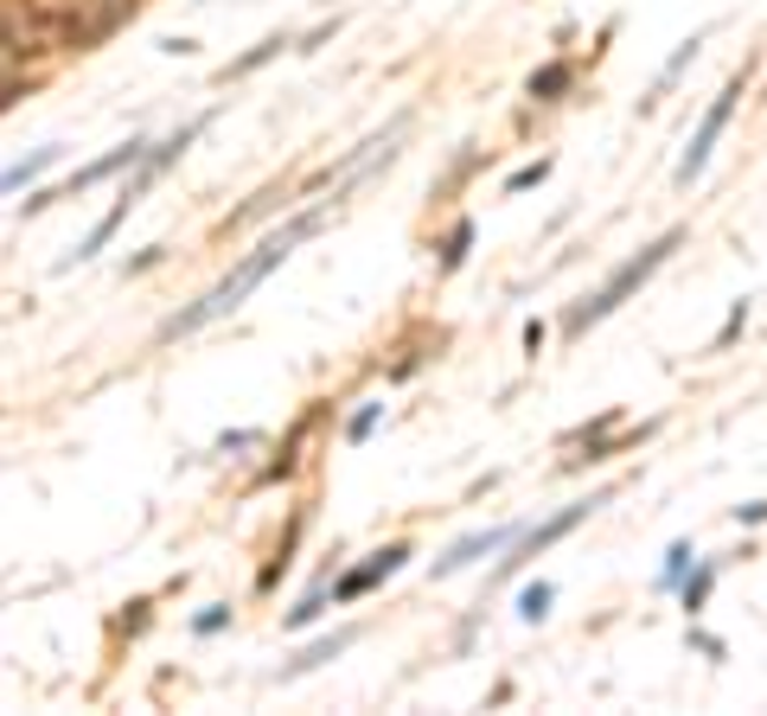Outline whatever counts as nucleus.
Wrapping results in <instances>:
<instances>
[{"label":"nucleus","instance_id":"obj_3","mask_svg":"<svg viewBox=\"0 0 767 716\" xmlns=\"http://www.w3.org/2000/svg\"><path fill=\"white\" fill-rule=\"evenodd\" d=\"M135 7H142V0H77V7H58L51 39L64 51H90L96 39H109L122 20H135Z\"/></svg>","mask_w":767,"mask_h":716},{"label":"nucleus","instance_id":"obj_12","mask_svg":"<svg viewBox=\"0 0 767 716\" xmlns=\"http://www.w3.org/2000/svg\"><path fill=\"white\" fill-rule=\"evenodd\" d=\"M327 595H333V582H314L307 595H301V608H288V633H301V627H314L327 615Z\"/></svg>","mask_w":767,"mask_h":716},{"label":"nucleus","instance_id":"obj_4","mask_svg":"<svg viewBox=\"0 0 767 716\" xmlns=\"http://www.w3.org/2000/svg\"><path fill=\"white\" fill-rule=\"evenodd\" d=\"M147 147H154V142H142V135H129V142H122V147H109L102 160H90V167H77V173H71L64 186H51V192H33V198H26L20 211L33 218V211H46L51 198H77V192L102 186V180H109V173H122V167H142V160H147Z\"/></svg>","mask_w":767,"mask_h":716},{"label":"nucleus","instance_id":"obj_8","mask_svg":"<svg viewBox=\"0 0 767 716\" xmlns=\"http://www.w3.org/2000/svg\"><path fill=\"white\" fill-rule=\"evenodd\" d=\"M403 563H410V544H384V550L372 557V563H358V570H345V575H339V582H333V602H358L365 588H378L384 575H397Z\"/></svg>","mask_w":767,"mask_h":716},{"label":"nucleus","instance_id":"obj_1","mask_svg":"<svg viewBox=\"0 0 767 716\" xmlns=\"http://www.w3.org/2000/svg\"><path fill=\"white\" fill-rule=\"evenodd\" d=\"M320 218H327V211H301V218H288L282 231H269V238L256 243L249 256H238V263H231V276H224L218 288H205V294H198L192 307L167 314V320H160V339H186V333H198V327H211V320H224L231 307H243V294H249V288L269 282V276L282 269L288 256H294L301 243L320 231Z\"/></svg>","mask_w":767,"mask_h":716},{"label":"nucleus","instance_id":"obj_10","mask_svg":"<svg viewBox=\"0 0 767 716\" xmlns=\"http://www.w3.org/2000/svg\"><path fill=\"white\" fill-rule=\"evenodd\" d=\"M352 640H358V633H352V627H339L333 640H314V646H301V659H288L282 678H301V671H314V666H327V659H339Z\"/></svg>","mask_w":767,"mask_h":716},{"label":"nucleus","instance_id":"obj_11","mask_svg":"<svg viewBox=\"0 0 767 716\" xmlns=\"http://www.w3.org/2000/svg\"><path fill=\"white\" fill-rule=\"evenodd\" d=\"M58 160H64V147H39L33 160H20V167H7V192H26V186H33V180H46V173H51V167H58Z\"/></svg>","mask_w":767,"mask_h":716},{"label":"nucleus","instance_id":"obj_15","mask_svg":"<svg viewBox=\"0 0 767 716\" xmlns=\"http://www.w3.org/2000/svg\"><path fill=\"white\" fill-rule=\"evenodd\" d=\"M282 46H288V33H269V39H263L256 51H243V58L231 64V71H224V77H249V71H263V64H269V58H276Z\"/></svg>","mask_w":767,"mask_h":716},{"label":"nucleus","instance_id":"obj_5","mask_svg":"<svg viewBox=\"0 0 767 716\" xmlns=\"http://www.w3.org/2000/svg\"><path fill=\"white\" fill-rule=\"evenodd\" d=\"M735 102H742V77H729L717 90V102L704 109V122L691 129V147H684V160H678V186H691L697 173H704V160H710V147L722 142V129H729V116H735Z\"/></svg>","mask_w":767,"mask_h":716},{"label":"nucleus","instance_id":"obj_7","mask_svg":"<svg viewBox=\"0 0 767 716\" xmlns=\"http://www.w3.org/2000/svg\"><path fill=\"white\" fill-rule=\"evenodd\" d=\"M205 129H211V116H192V122L180 129V135H167L160 147H147V160L135 167V180L122 186V198H135V205H142V192L154 186V180H160V173H167V167H173V160H180V154H186V147L198 142V135H205Z\"/></svg>","mask_w":767,"mask_h":716},{"label":"nucleus","instance_id":"obj_25","mask_svg":"<svg viewBox=\"0 0 767 716\" xmlns=\"http://www.w3.org/2000/svg\"><path fill=\"white\" fill-rule=\"evenodd\" d=\"M735 519H748V525H762V519H767V499H762V506H735Z\"/></svg>","mask_w":767,"mask_h":716},{"label":"nucleus","instance_id":"obj_17","mask_svg":"<svg viewBox=\"0 0 767 716\" xmlns=\"http://www.w3.org/2000/svg\"><path fill=\"white\" fill-rule=\"evenodd\" d=\"M550 602H557V588H550V582H525L519 615H525V621H544V615H550Z\"/></svg>","mask_w":767,"mask_h":716},{"label":"nucleus","instance_id":"obj_20","mask_svg":"<svg viewBox=\"0 0 767 716\" xmlns=\"http://www.w3.org/2000/svg\"><path fill=\"white\" fill-rule=\"evenodd\" d=\"M742 327H748V301H735V307H729V320H722V333L710 339V352H722V345H729V339L742 333Z\"/></svg>","mask_w":767,"mask_h":716},{"label":"nucleus","instance_id":"obj_23","mask_svg":"<svg viewBox=\"0 0 767 716\" xmlns=\"http://www.w3.org/2000/svg\"><path fill=\"white\" fill-rule=\"evenodd\" d=\"M218 627H231V608H224V602L205 608V615H192V633H218Z\"/></svg>","mask_w":767,"mask_h":716},{"label":"nucleus","instance_id":"obj_2","mask_svg":"<svg viewBox=\"0 0 767 716\" xmlns=\"http://www.w3.org/2000/svg\"><path fill=\"white\" fill-rule=\"evenodd\" d=\"M678 243H684V231H666V238H653V243H646L640 256H626L621 269H614L608 282L595 288L588 301H575L570 314H563V333H570V339H582V333H588V327H595V320H608V314L621 307L626 294H640V288L653 282V269L666 263V256H671V250H678Z\"/></svg>","mask_w":767,"mask_h":716},{"label":"nucleus","instance_id":"obj_9","mask_svg":"<svg viewBox=\"0 0 767 716\" xmlns=\"http://www.w3.org/2000/svg\"><path fill=\"white\" fill-rule=\"evenodd\" d=\"M506 544H519V531H512V525L474 531V537L448 544V557H435V575H454V570H467V563H479V557H492V550H506Z\"/></svg>","mask_w":767,"mask_h":716},{"label":"nucleus","instance_id":"obj_16","mask_svg":"<svg viewBox=\"0 0 767 716\" xmlns=\"http://www.w3.org/2000/svg\"><path fill=\"white\" fill-rule=\"evenodd\" d=\"M697 46H704V39H684V46L671 51V64H666V71H659V84H653V96H640V102H659V96L671 90V77H678V71L691 64V58H697Z\"/></svg>","mask_w":767,"mask_h":716},{"label":"nucleus","instance_id":"obj_22","mask_svg":"<svg viewBox=\"0 0 767 716\" xmlns=\"http://www.w3.org/2000/svg\"><path fill=\"white\" fill-rule=\"evenodd\" d=\"M378 416H384V403H365V410L352 416V429H345V435H352V441H365V435L378 429Z\"/></svg>","mask_w":767,"mask_h":716},{"label":"nucleus","instance_id":"obj_24","mask_svg":"<svg viewBox=\"0 0 767 716\" xmlns=\"http://www.w3.org/2000/svg\"><path fill=\"white\" fill-rule=\"evenodd\" d=\"M147 627V602H135V615H122V633H142Z\"/></svg>","mask_w":767,"mask_h":716},{"label":"nucleus","instance_id":"obj_18","mask_svg":"<svg viewBox=\"0 0 767 716\" xmlns=\"http://www.w3.org/2000/svg\"><path fill=\"white\" fill-rule=\"evenodd\" d=\"M691 557H697V550H691V544L678 537V544L666 550V570H659V588H678V582H684V570H691Z\"/></svg>","mask_w":767,"mask_h":716},{"label":"nucleus","instance_id":"obj_14","mask_svg":"<svg viewBox=\"0 0 767 716\" xmlns=\"http://www.w3.org/2000/svg\"><path fill=\"white\" fill-rule=\"evenodd\" d=\"M710 582H717V570H710V563H697V570L678 582V595H684V615H697V608L710 602Z\"/></svg>","mask_w":767,"mask_h":716},{"label":"nucleus","instance_id":"obj_13","mask_svg":"<svg viewBox=\"0 0 767 716\" xmlns=\"http://www.w3.org/2000/svg\"><path fill=\"white\" fill-rule=\"evenodd\" d=\"M570 84H575L570 64H544V71H531V96H537V102H557Z\"/></svg>","mask_w":767,"mask_h":716},{"label":"nucleus","instance_id":"obj_19","mask_svg":"<svg viewBox=\"0 0 767 716\" xmlns=\"http://www.w3.org/2000/svg\"><path fill=\"white\" fill-rule=\"evenodd\" d=\"M467 243H474V224L461 218V224L448 231V243H441V269H461V263H467Z\"/></svg>","mask_w":767,"mask_h":716},{"label":"nucleus","instance_id":"obj_6","mask_svg":"<svg viewBox=\"0 0 767 716\" xmlns=\"http://www.w3.org/2000/svg\"><path fill=\"white\" fill-rule=\"evenodd\" d=\"M608 499H614V486H601V493H588V499H575V506H563L557 519H544V525H537V531H525V537H519V550H512V557L499 563V575H512V570H519V563H531L537 550H550L557 537H570V531L582 525V519H588L595 506H608Z\"/></svg>","mask_w":767,"mask_h":716},{"label":"nucleus","instance_id":"obj_21","mask_svg":"<svg viewBox=\"0 0 767 716\" xmlns=\"http://www.w3.org/2000/svg\"><path fill=\"white\" fill-rule=\"evenodd\" d=\"M544 173H550V160H531V167H519V173L506 180V192H531V186H544Z\"/></svg>","mask_w":767,"mask_h":716}]
</instances>
